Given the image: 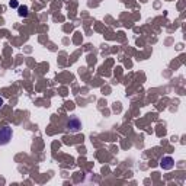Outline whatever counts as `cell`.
Returning <instances> with one entry per match:
<instances>
[{"instance_id":"cell-2","label":"cell","mask_w":186,"mask_h":186,"mask_svg":"<svg viewBox=\"0 0 186 186\" xmlns=\"http://www.w3.org/2000/svg\"><path fill=\"white\" fill-rule=\"evenodd\" d=\"M81 127L83 125H81L80 119L77 116H71L68 119V122H67V130L70 132H79V131H81Z\"/></svg>"},{"instance_id":"cell-4","label":"cell","mask_w":186,"mask_h":186,"mask_svg":"<svg viewBox=\"0 0 186 186\" xmlns=\"http://www.w3.org/2000/svg\"><path fill=\"white\" fill-rule=\"evenodd\" d=\"M28 15V8L26 6H19V16H26Z\"/></svg>"},{"instance_id":"cell-3","label":"cell","mask_w":186,"mask_h":186,"mask_svg":"<svg viewBox=\"0 0 186 186\" xmlns=\"http://www.w3.org/2000/svg\"><path fill=\"white\" fill-rule=\"evenodd\" d=\"M173 164H175V162H173V159L172 157H163L162 162H160V166H162L164 170H169L173 167Z\"/></svg>"},{"instance_id":"cell-5","label":"cell","mask_w":186,"mask_h":186,"mask_svg":"<svg viewBox=\"0 0 186 186\" xmlns=\"http://www.w3.org/2000/svg\"><path fill=\"white\" fill-rule=\"evenodd\" d=\"M10 6H12V8H17V2L16 0H12V2H10Z\"/></svg>"},{"instance_id":"cell-1","label":"cell","mask_w":186,"mask_h":186,"mask_svg":"<svg viewBox=\"0 0 186 186\" xmlns=\"http://www.w3.org/2000/svg\"><path fill=\"white\" fill-rule=\"evenodd\" d=\"M13 137V132H12V128L9 127H3L0 128V146H6L9 141Z\"/></svg>"},{"instance_id":"cell-6","label":"cell","mask_w":186,"mask_h":186,"mask_svg":"<svg viewBox=\"0 0 186 186\" xmlns=\"http://www.w3.org/2000/svg\"><path fill=\"white\" fill-rule=\"evenodd\" d=\"M3 103H5V100H3V99H2V97H0V108H2V106H3Z\"/></svg>"}]
</instances>
